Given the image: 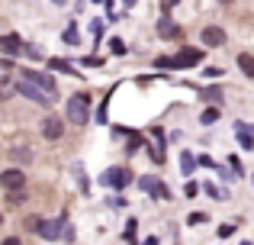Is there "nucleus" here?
<instances>
[{"label":"nucleus","mask_w":254,"mask_h":245,"mask_svg":"<svg viewBox=\"0 0 254 245\" xmlns=\"http://www.w3.org/2000/svg\"><path fill=\"white\" fill-rule=\"evenodd\" d=\"M180 164H184V174H190V171H193V155H190V152L180 155Z\"/></svg>","instance_id":"a211bd4d"},{"label":"nucleus","mask_w":254,"mask_h":245,"mask_svg":"<svg viewBox=\"0 0 254 245\" xmlns=\"http://www.w3.org/2000/svg\"><path fill=\"white\" fill-rule=\"evenodd\" d=\"M0 184H3L6 194H10V190H23L26 187V174L19 168H6L3 174H0Z\"/></svg>","instance_id":"20e7f679"},{"label":"nucleus","mask_w":254,"mask_h":245,"mask_svg":"<svg viewBox=\"0 0 254 245\" xmlns=\"http://www.w3.org/2000/svg\"><path fill=\"white\" fill-rule=\"evenodd\" d=\"M90 32H93V36H100V32H103V23H100V19H93V23H90Z\"/></svg>","instance_id":"a878e982"},{"label":"nucleus","mask_w":254,"mask_h":245,"mask_svg":"<svg viewBox=\"0 0 254 245\" xmlns=\"http://www.w3.org/2000/svg\"><path fill=\"white\" fill-rule=\"evenodd\" d=\"M0 223H3V216H0Z\"/></svg>","instance_id":"2f4dec72"},{"label":"nucleus","mask_w":254,"mask_h":245,"mask_svg":"<svg viewBox=\"0 0 254 245\" xmlns=\"http://www.w3.org/2000/svg\"><path fill=\"white\" fill-rule=\"evenodd\" d=\"M187 223H190V226H199V223H206V213H190Z\"/></svg>","instance_id":"393cba45"},{"label":"nucleus","mask_w":254,"mask_h":245,"mask_svg":"<svg viewBox=\"0 0 254 245\" xmlns=\"http://www.w3.org/2000/svg\"><path fill=\"white\" fill-rule=\"evenodd\" d=\"M235 132H238V142H242V149H254V129H248L245 123H235Z\"/></svg>","instance_id":"9b49d317"},{"label":"nucleus","mask_w":254,"mask_h":245,"mask_svg":"<svg viewBox=\"0 0 254 245\" xmlns=\"http://www.w3.org/2000/svg\"><path fill=\"white\" fill-rule=\"evenodd\" d=\"M199 42L209 45V49H219V45H225V29L222 26H206V29L199 32Z\"/></svg>","instance_id":"39448f33"},{"label":"nucleus","mask_w":254,"mask_h":245,"mask_svg":"<svg viewBox=\"0 0 254 245\" xmlns=\"http://www.w3.org/2000/svg\"><path fill=\"white\" fill-rule=\"evenodd\" d=\"M216 120H219V110H216V107H209L203 116H199V123H203V126H212Z\"/></svg>","instance_id":"dca6fc26"},{"label":"nucleus","mask_w":254,"mask_h":245,"mask_svg":"<svg viewBox=\"0 0 254 245\" xmlns=\"http://www.w3.org/2000/svg\"><path fill=\"white\" fill-rule=\"evenodd\" d=\"M0 245H23V242H19L16 236H10V239H3V242H0Z\"/></svg>","instance_id":"bb28decb"},{"label":"nucleus","mask_w":254,"mask_h":245,"mask_svg":"<svg viewBox=\"0 0 254 245\" xmlns=\"http://www.w3.org/2000/svg\"><path fill=\"white\" fill-rule=\"evenodd\" d=\"M49 68H52V71H64V75H77V71L71 68L68 62H62V58H49Z\"/></svg>","instance_id":"2eb2a0df"},{"label":"nucleus","mask_w":254,"mask_h":245,"mask_svg":"<svg viewBox=\"0 0 254 245\" xmlns=\"http://www.w3.org/2000/svg\"><path fill=\"white\" fill-rule=\"evenodd\" d=\"M39 226H42L39 216H29V220H26V229H29V233H39Z\"/></svg>","instance_id":"412c9836"},{"label":"nucleus","mask_w":254,"mask_h":245,"mask_svg":"<svg viewBox=\"0 0 254 245\" xmlns=\"http://www.w3.org/2000/svg\"><path fill=\"white\" fill-rule=\"evenodd\" d=\"M13 158H16V162H29V152H26V149H13Z\"/></svg>","instance_id":"5701e85b"},{"label":"nucleus","mask_w":254,"mask_h":245,"mask_svg":"<svg viewBox=\"0 0 254 245\" xmlns=\"http://www.w3.org/2000/svg\"><path fill=\"white\" fill-rule=\"evenodd\" d=\"M68 120L77 123V126H84L87 120H90V97L87 94H74L68 100Z\"/></svg>","instance_id":"f257e3e1"},{"label":"nucleus","mask_w":254,"mask_h":245,"mask_svg":"<svg viewBox=\"0 0 254 245\" xmlns=\"http://www.w3.org/2000/svg\"><path fill=\"white\" fill-rule=\"evenodd\" d=\"M19 49H23V39H19V36H13V32L0 39V52H6V55H16Z\"/></svg>","instance_id":"1a4fd4ad"},{"label":"nucleus","mask_w":254,"mask_h":245,"mask_svg":"<svg viewBox=\"0 0 254 245\" xmlns=\"http://www.w3.org/2000/svg\"><path fill=\"white\" fill-rule=\"evenodd\" d=\"M100 184H106V187H126V184H132V171L129 168H110L100 177Z\"/></svg>","instance_id":"7ed1b4c3"},{"label":"nucleus","mask_w":254,"mask_h":245,"mask_svg":"<svg viewBox=\"0 0 254 245\" xmlns=\"http://www.w3.org/2000/svg\"><path fill=\"white\" fill-rule=\"evenodd\" d=\"M16 90H19L23 97H29V100L42 103V107H52V100H55L52 94H45V90H42V87H36L32 81H19V84H16Z\"/></svg>","instance_id":"f03ea898"},{"label":"nucleus","mask_w":254,"mask_h":245,"mask_svg":"<svg viewBox=\"0 0 254 245\" xmlns=\"http://www.w3.org/2000/svg\"><path fill=\"white\" fill-rule=\"evenodd\" d=\"M39 236H42V239H49V242H55L58 236H62V223H58V220L42 223V226H39Z\"/></svg>","instance_id":"9d476101"},{"label":"nucleus","mask_w":254,"mask_h":245,"mask_svg":"<svg viewBox=\"0 0 254 245\" xmlns=\"http://www.w3.org/2000/svg\"><path fill=\"white\" fill-rule=\"evenodd\" d=\"M13 90H16V84L10 81V75H3V71H0V100H6Z\"/></svg>","instance_id":"f8f14e48"},{"label":"nucleus","mask_w":254,"mask_h":245,"mask_svg":"<svg viewBox=\"0 0 254 245\" xmlns=\"http://www.w3.org/2000/svg\"><path fill=\"white\" fill-rule=\"evenodd\" d=\"M158 36H161V39H174V36H177V26H174L171 19H161V23H158Z\"/></svg>","instance_id":"ddd939ff"},{"label":"nucleus","mask_w":254,"mask_h":245,"mask_svg":"<svg viewBox=\"0 0 254 245\" xmlns=\"http://www.w3.org/2000/svg\"><path fill=\"white\" fill-rule=\"evenodd\" d=\"M110 49H113V55H126V42H123V39H113Z\"/></svg>","instance_id":"6ab92c4d"},{"label":"nucleus","mask_w":254,"mask_h":245,"mask_svg":"<svg viewBox=\"0 0 254 245\" xmlns=\"http://www.w3.org/2000/svg\"><path fill=\"white\" fill-rule=\"evenodd\" d=\"M219 3H232V0H219Z\"/></svg>","instance_id":"c756f323"},{"label":"nucleus","mask_w":254,"mask_h":245,"mask_svg":"<svg viewBox=\"0 0 254 245\" xmlns=\"http://www.w3.org/2000/svg\"><path fill=\"white\" fill-rule=\"evenodd\" d=\"M93 3H110V0H93Z\"/></svg>","instance_id":"cd10ccee"},{"label":"nucleus","mask_w":254,"mask_h":245,"mask_svg":"<svg viewBox=\"0 0 254 245\" xmlns=\"http://www.w3.org/2000/svg\"><path fill=\"white\" fill-rule=\"evenodd\" d=\"M132 3H135V0H126V6H132Z\"/></svg>","instance_id":"c85d7f7f"},{"label":"nucleus","mask_w":254,"mask_h":245,"mask_svg":"<svg viewBox=\"0 0 254 245\" xmlns=\"http://www.w3.org/2000/svg\"><path fill=\"white\" fill-rule=\"evenodd\" d=\"M238 68H242L248 78H254V58L248 55V52H242V55H238Z\"/></svg>","instance_id":"4468645a"},{"label":"nucleus","mask_w":254,"mask_h":245,"mask_svg":"<svg viewBox=\"0 0 254 245\" xmlns=\"http://www.w3.org/2000/svg\"><path fill=\"white\" fill-rule=\"evenodd\" d=\"M242 245H251V242H242Z\"/></svg>","instance_id":"7c9ffc66"},{"label":"nucleus","mask_w":254,"mask_h":245,"mask_svg":"<svg viewBox=\"0 0 254 245\" xmlns=\"http://www.w3.org/2000/svg\"><path fill=\"white\" fill-rule=\"evenodd\" d=\"M199 62H203L199 49H184L177 58H171V68H190V65H199Z\"/></svg>","instance_id":"423d86ee"},{"label":"nucleus","mask_w":254,"mask_h":245,"mask_svg":"<svg viewBox=\"0 0 254 245\" xmlns=\"http://www.w3.org/2000/svg\"><path fill=\"white\" fill-rule=\"evenodd\" d=\"M199 97H203V100H209V103H216V100H219V90H212V87H209V90H203Z\"/></svg>","instance_id":"b1692460"},{"label":"nucleus","mask_w":254,"mask_h":245,"mask_svg":"<svg viewBox=\"0 0 254 245\" xmlns=\"http://www.w3.org/2000/svg\"><path fill=\"white\" fill-rule=\"evenodd\" d=\"M232 233H235V226H232V223H222V226H219V236H222V239H229Z\"/></svg>","instance_id":"4be33fe9"},{"label":"nucleus","mask_w":254,"mask_h":245,"mask_svg":"<svg viewBox=\"0 0 254 245\" xmlns=\"http://www.w3.org/2000/svg\"><path fill=\"white\" fill-rule=\"evenodd\" d=\"M42 136L52 139V142H55V139H62L64 136V123L58 120V116H45V120H42Z\"/></svg>","instance_id":"6e6552de"},{"label":"nucleus","mask_w":254,"mask_h":245,"mask_svg":"<svg viewBox=\"0 0 254 245\" xmlns=\"http://www.w3.org/2000/svg\"><path fill=\"white\" fill-rule=\"evenodd\" d=\"M6 200H10L13 207H19V203H26V194H23V190H10V194H6Z\"/></svg>","instance_id":"f3484780"},{"label":"nucleus","mask_w":254,"mask_h":245,"mask_svg":"<svg viewBox=\"0 0 254 245\" xmlns=\"http://www.w3.org/2000/svg\"><path fill=\"white\" fill-rule=\"evenodd\" d=\"M26 81H32L36 87H42L45 94H55V78L45 75V71H26Z\"/></svg>","instance_id":"0eeeda50"},{"label":"nucleus","mask_w":254,"mask_h":245,"mask_svg":"<svg viewBox=\"0 0 254 245\" xmlns=\"http://www.w3.org/2000/svg\"><path fill=\"white\" fill-rule=\"evenodd\" d=\"M64 42H68V45H77V29H74V26H68V29H64Z\"/></svg>","instance_id":"aec40b11"}]
</instances>
